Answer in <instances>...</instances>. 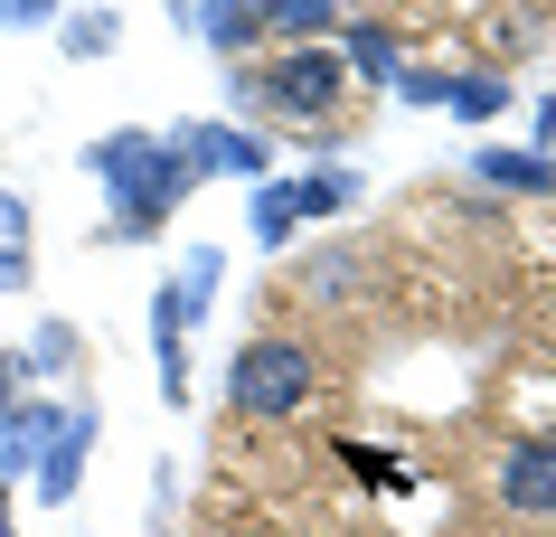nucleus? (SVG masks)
<instances>
[{
  "instance_id": "1",
  "label": "nucleus",
  "mask_w": 556,
  "mask_h": 537,
  "mask_svg": "<svg viewBox=\"0 0 556 537\" xmlns=\"http://www.w3.org/2000/svg\"><path fill=\"white\" fill-rule=\"evenodd\" d=\"M86 170L114 189V227L123 236H151L161 217L189 199V161H179V142H161V132H104V142L86 151Z\"/></svg>"
},
{
  "instance_id": "2",
  "label": "nucleus",
  "mask_w": 556,
  "mask_h": 537,
  "mask_svg": "<svg viewBox=\"0 0 556 537\" xmlns=\"http://www.w3.org/2000/svg\"><path fill=\"white\" fill-rule=\"evenodd\" d=\"M227 396L245 415H293L302 396H312V349L302 340H245L227 368Z\"/></svg>"
},
{
  "instance_id": "3",
  "label": "nucleus",
  "mask_w": 556,
  "mask_h": 537,
  "mask_svg": "<svg viewBox=\"0 0 556 537\" xmlns=\"http://www.w3.org/2000/svg\"><path fill=\"white\" fill-rule=\"evenodd\" d=\"M245 94H255V104H274V114H293V123H321L330 104H340V57L293 48L274 76H245Z\"/></svg>"
},
{
  "instance_id": "4",
  "label": "nucleus",
  "mask_w": 556,
  "mask_h": 537,
  "mask_svg": "<svg viewBox=\"0 0 556 537\" xmlns=\"http://www.w3.org/2000/svg\"><path fill=\"white\" fill-rule=\"evenodd\" d=\"M179 142V161H189V170H227V179H264V161H274V151L255 142V132H236V123H189V132H170Z\"/></svg>"
},
{
  "instance_id": "5",
  "label": "nucleus",
  "mask_w": 556,
  "mask_h": 537,
  "mask_svg": "<svg viewBox=\"0 0 556 537\" xmlns=\"http://www.w3.org/2000/svg\"><path fill=\"white\" fill-rule=\"evenodd\" d=\"M500 500L519 519H556V444H509L500 452Z\"/></svg>"
},
{
  "instance_id": "6",
  "label": "nucleus",
  "mask_w": 556,
  "mask_h": 537,
  "mask_svg": "<svg viewBox=\"0 0 556 537\" xmlns=\"http://www.w3.org/2000/svg\"><path fill=\"white\" fill-rule=\"evenodd\" d=\"M86 444H94V406H76V415L58 424L48 462H38V500H48V509H66V500H76V481H86Z\"/></svg>"
},
{
  "instance_id": "7",
  "label": "nucleus",
  "mask_w": 556,
  "mask_h": 537,
  "mask_svg": "<svg viewBox=\"0 0 556 537\" xmlns=\"http://www.w3.org/2000/svg\"><path fill=\"white\" fill-rule=\"evenodd\" d=\"M48 444H58V406H20V415L0 424V481H20L48 462Z\"/></svg>"
},
{
  "instance_id": "8",
  "label": "nucleus",
  "mask_w": 556,
  "mask_h": 537,
  "mask_svg": "<svg viewBox=\"0 0 556 537\" xmlns=\"http://www.w3.org/2000/svg\"><path fill=\"white\" fill-rule=\"evenodd\" d=\"M302 217H312V189L302 179H255V236L264 245H283Z\"/></svg>"
},
{
  "instance_id": "9",
  "label": "nucleus",
  "mask_w": 556,
  "mask_h": 537,
  "mask_svg": "<svg viewBox=\"0 0 556 537\" xmlns=\"http://www.w3.org/2000/svg\"><path fill=\"white\" fill-rule=\"evenodd\" d=\"M189 29H199L207 48H245V38L264 29V10H255V0H199V10H189Z\"/></svg>"
},
{
  "instance_id": "10",
  "label": "nucleus",
  "mask_w": 556,
  "mask_h": 537,
  "mask_svg": "<svg viewBox=\"0 0 556 537\" xmlns=\"http://www.w3.org/2000/svg\"><path fill=\"white\" fill-rule=\"evenodd\" d=\"M20 283H29V199L0 189V293H20Z\"/></svg>"
},
{
  "instance_id": "11",
  "label": "nucleus",
  "mask_w": 556,
  "mask_h": 537,
  "mask_svg": "<svg viewBox=\"0 0 556 537\" xmlns=\"http://www.w3.org/2000/svg\"><path fill=\"white\" fill-rule=\"evenodd\" d=\"M471 170L491 179V189H547V161H538V151H471Z\"/></svg>"
},
{
  "instance_id": "12",
  "label": "nucleus",
  "mask_w": 556,
  "mask_h": 537,
  "mask_svg": "<svg viewBox=\"0 0 556 537\" xmlns=\"http://www.w3.org/2000/svg\"><path fill=\"white\" fill-rule=\"evenodd\" d=\"M255 10H264V29H293V38H312V29L340 20V0H255Z\"/></svg>"
},
{
  "instance_id": "13",
  "label": "nucleus",
  "mask_w": 556,
  "mask_h": 537,
  "mask_svg": "<svg viewBox=\"0 0 556 537\" xmlns=\"http://www.w3.org/2000/svg\"><path fill=\"white\" fill-rule=\"evenodd\" d=\"M443 104H453V114H471V123H491L500 104H509V86H500V76H453V86H443Z\"/></svg>"
},
{
  "instance_id": "14",
  "label": "nucleus",
  "mask_w": 556,
  "mask_h": 537,
  "mask_svg": "<svg viewBox=\"0 0 556 537\" xmlns=\"http://www.w3.org/2000/svg\"><path fill=\"white\" fill-rule=\"evenodd\" d=\"M350 66H358V76H378V86H396V38H387V29H350Z\"/></svg>"
},
{
  "instance_id": "15",
  "label": "nucleus",
  "mask_w": 556,
  "mask_h": 537,
  "mask_svg": "<svg viewBox=\"0 0 556 537\" xmlns=\"http://www.w3.org/2000/svg\"><path fill=\"white\" fill-rule=\"evenodd\" d=\"M302 189H312V217H340V208L358 199V179H350V170H321V179H302Z\"/></svg>"
},
{
  "instance_id": "16",
  "label": "nucleus",
  "mask_w": 556,
  "mask_h": 537,
  "mask_svg": "<svg viewBox=\"0 0 556 537\" xmlns=\"http://www.w3.org/2000/svg\"><path fill=\"white\" fill-rule=\"evenodd\" d=\"M66 358H76V340H66V330L48 321V330L29 340V358H20V368H66Z\"/></svg>"
},
{
  "instance_id": "17",
  "label": "nucleus",
  "mask_w": 556,
  "mask_h": 537,
  "mask_svg": "<svg viewBox=\"0 0 556 537\" xmlns=\"http://www.w3.org/2000/svg\"><path fill=\"white\" fill-rule=\"evenodd\" d=\"M66 48H76V57H104V48H114V20H104V10H94V20H76V29H66Z\"/></svg>"
},
{
  "instance_id": "18",
  "label": "nucleus",
  "mask_w": 556,
  "mask_h": 537,
  "mask_svg": "<svg viewBox=\"0 0 556 537\" xmlns=\"http://www.w3.org/2000/svg\"><path fill=\"white\" fill-rule=\"evenodd\" d=\"M38 20H58V0H0V29H38Z\"/></svg>"
},
{
  "instance_id": "19",
  "label": "nucleus",
  "mask_w": 556,
  "mask_h": 537,
  "mask_svg": "<svg viewBox=\"0 0 556 537\" xmlns=\"http://www.w3.org/2000/svg\"><path fill=\"white\" fill-rule=\"evenodd\" d=\"M20 378H29V368H20V358H10V349H0V424H10V415H20Z\"/></svg>"
},
{
  "instance_id": "20",
  "label": "nucleus",
  "mask_w": 556,
  "mask_h": 537,
  "mask_svg": "<svg viewBox=\"0 0 556 537\" xmlns=\"http://www.w3.org/2000/svg\"><path fill=\"white\" fill-rule=\"evenodd\" d=\"M0 537H10V481H0Z\"/></svg>"
}]
</instances>
